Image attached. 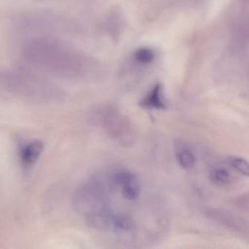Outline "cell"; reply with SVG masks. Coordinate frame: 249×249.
Here are the masks:
<instances>
[{"mask_svg":"<svg viewBox=\"0 0 249 249\" xmlns=\"http://www.w3.org/2000/svg\"><path fill=\"white\" fill-rule=\"evenodd\" d=\"M230 164L234 170L238 171L244 176H249V167L248 161L241 157H231L230 160Z\"/></svg>","mask_w":249,"mask_h":249,"instance_id":"30bf717a","label":"cell"},{"mask_svg":"<svg viewBox=\"0 0 249 249\" xmlns=\"http://www.w3.org/2000/svg\"><path fill=\"white\" fill-rule=\"evenodd\" d=\"M155 56L154 50L147 47L140 48L134 53V59L141 65L151 64L155 59Z\"/></svg>","mask_w":249,"mask_h":249,"instance_id":"ba28073f","label":"cell"},{"mask_svg":"<svg viewBox=\"0 0 249 249\" xmlns=\"http://www.w3.org/2000/svg\"><path fill=\"white\" fill-rule=\"evenodd\" d=\"M211 178L214 183L226 186L231 182V176L229 172L223 168H214L211 173Z\"/></svg>","mask_w":249,"mask_h":249,"instance_id":"9c48e42d","label":"cell"},{"mask_svg":"<svg viewBox=\"0 0 249 249\" xmlns=\"http://www.w3.org/2000/svg\"><path fill=\"white\" fill-rule=\"evenodd\" d=\"M140 106L144 108L154 110H164L167 108L162 85L161 84H155L140 102Z\"/></svg>","mask_w":249,"mask_h":249,"instance_id":"5b68a950","label":"cell"},{"mask_svg":"<svg viewBox=\"0 0 249 249\" xmlns=\"http://www.w3.org/2000/svg\"><path fill=\"white\" fill-rule=\"evenodd\" d=\"M176 160L179 165L186 170H190L195 166V157L192 151L187 148H179L176 153Z\"/></svg>","mask_w":249,"mask_h":249,"instance_id":"52a82bcc","label":"cell"},{"mask_svg":"<svg viewBox=\"0 0 249 249\" xmlns=\"http://www.w3.org/2000/svg\"><path fill=\"white\" fill-rule=\"evenodd\" d=\"M116 186L122 188V195L128 200H135L141 191L139 179L133 173L128 171L118 172L113 177Z\"/></svg>","mask_w":249,"mask_h":249,"instance_id":"7a4b0ae2","label":"cell"},{"mask_svg":"<svg viewBox=\"0 0 249 249\" xmlns=\"http://www.w3.org/2000/svg\"><path fill=\"white\" fill-rule=\"evenodd\" d=\"M91 116L93 122L101 126L120 145L128 146L135 142V132L132 123L117 109L106 106L97 109Z\"/></svg>","mask_w":249,"mask_h":249,"instance_id":"6da1fadb","label":"cell"},{"mask_svg":"<svg viewBox=\"0 0 249 249\" xmlns=\"http://www.w3.org/2000/svg\"><path fill=\"white\" fill-rule=\"evenodd\" d=\"M210 218L215 220L217 222L225 227H228L230 230H234L236 232L241 234H247L248 225L242 219L227 213L221 211L212 210L208 213Z\"/></svg>","mask_w":249,"mask_h":249,"instance_id":"3957f363","label":"cell"},{"mask_svg":"<svg viewBox=\"0 0 249 249\" xmlns=\"http://www.w3.org/2000/svg\"><path fill=\"white\" fill-rule=\"evenodd\" d=\"M115 234L120 237L127 235L132 231V223L127 217L124 215H113L111 227Z\"/></svg>","mask_w":249,"mask_h":249,"instance_id":"8992f818","label":"cell"},{"mask_svg":"<svg viewBox=\"0 0 249 249\" xmlns=\"http://www.w3.org/2000/svg\"><path fill=\"white\" fill-rule=\"evenodd\" d=\"M44 150V144L34 141L24 145L20 151V160L24 169L31 168L36 164Z\"/></svg>","mask_w":249,"mask_h":249,"instance_id":"277c9868","label":"cell"}]
</instances>
